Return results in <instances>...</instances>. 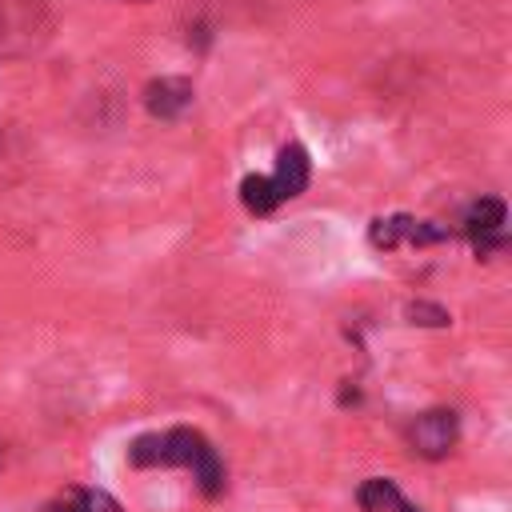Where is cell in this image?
Masks as SVG:
<instances>
[{
	"instance_id": "6da1fadb",
	"label": "cell",
	"mask_w": 512,
	"mask_h": 512,
	"mask_svg": "<svg viewBox=\"0 0 512 512\" xmlns=\"http://www.w3.org/2000/svg\"><path fill=\"white\" fill-rule=\"evenodd\" d=\"M128 464H136V468H188L204 496L224 492V464H220L216 448L196 428H168V432L136 436L128 444Z\"/></svg>"
},
{
	"instance_id": "7a4b0ae2",
	"label": "cell",
	"mask_w": 512,
	"mask_h": 512,
	"mask_svg": "<svg viewBox=\"0 0 512 512\" xmlns=\"http://www.w3.org/2000/svg\"><path fill=\"white\" fill-rule=\"evenodd\" d=\"M504 220H508V212H504V200H496V196H480V200L464 212V232L472 236L476 256H492V252H500V248L508 244Z\"/></svg>"
},
{
	"instance_id": "3957f363",
	"label": "cell",
	"mask_w": 512,
	"mask_h": 512,
	"mask_svg": "<svg viewBox=\"0 0 512 512\" xmlns=\"http://www.w3.org/2000/svg\"><path fill=\"white\" fill-rule=\"evenodd\" d=\"M456 436H460V424H456V412H452V408L420 412V416L412 420V428H408L412 448H416L420 456H428V460L448 456V452H452V444H456Z\"/></svg>"
},
{
	"instance_id": "277c9868",
	"label": "cell",
	"mask_w": 512,
	"mask_h": 512,
	"mask_svg": "<svg viewBox=\"0 0 512 512\" xmlns=\"http://www.w3.org/2000/svg\"><path fill=\"white\" fill-rule=\"evenodd\" d=\"M368 240L372 248H396V244H436V240H448V228L432 224V220H416V216H380L372 220L368 228Z\"/></svg>"
},
{
	"instance_id": "5b68a950",
	"label": "cell",
	"mask_w": 512,
	"mask_h": 512,
	"mask_svg": "<svg viewBox=\"0 0 512 512\" xmlns=\"http://www.w3.org/2000/svg\"><path fill=\"white\" fill-rule=\"evenodd\" d=\"M188 104H192V80H184V76H160L144 88V108L156 120H176Z\"/></svg>"
},
{
	"instance_id": "8992f818",
	"label": "cell",
	"mask_w": 512,
	"mask_h": 512,
	"mask_svg": "<svg viewBox=\"0 0 512 512\" xmlns=\"http://www.w3.org/2000/svg\"><path fill=\"white\" fill-rule=\"evenodd\" d=\"M308 176H312V164H308L304 144H284L280 156H276V172H272V184H276L280 200L300 196L308 188Z\"/></svg>"
},
{
	"instance_id": "52a82bcc",
	"label": "cell",
	"mask_w": 512,
	"mask_h": 512,
	"mask_svg": "<svg viewBox=\"0 0 512 512\" xmlns=\"http://www.w3.org/2000/svg\"><path fill=\"white\" fill-rule=\"evenodd\" d=\"M356 504H360L364 512H420V508L396 488V480H388V476L364 480V484L356 488Z\"/></svg>"
},
{
	"instance_id": "ba28073f",
	"label": "cell",
	"mask_w": 512,
	"mask_h": 512,
	"mask_svg": "<svg viewBox=\"0 0 512 512\" xmlns=\"http://www.w3.org/2000/svg\"><path fill=\"white\" fill-rule=\"evenodd\" d=\"M240 200H244L248 212L268 216V212L280 204V192H276L272 176H244V180H240Z\"/></svg>"
},
{
	"instance_id": "9c48e42d",
	"label": "cell",
	"mask_w": 512,
	"mask_h": 512,
	"mask_svg": "<svg viewBox=\"0 0 512 512\" xmlns=\"http://www.w3.org/2000/svg\"><path fill=\"white\" fill-rule=\"evenodd\" d=\"M72 496H76V512H124L116 496H108L104 488H80Z\"/></svg>"
},
{
	"instance_id": "30bf717a",
	"label": "cell",
	"mask_w": 512,
	"mask_h": 512,
	"mask_svg": "<svg viewBox=\"0 0 512 512\" xmlns=\"http://www.w3.org/2000/svg\"><path fill=\"white\" fill-rule=\"evenodd\" d=\"M408 320H412V324H424V328H448V324H452V316H448L440 304H428V300L408 304Z\"/></svg>"
}]
</instances>
